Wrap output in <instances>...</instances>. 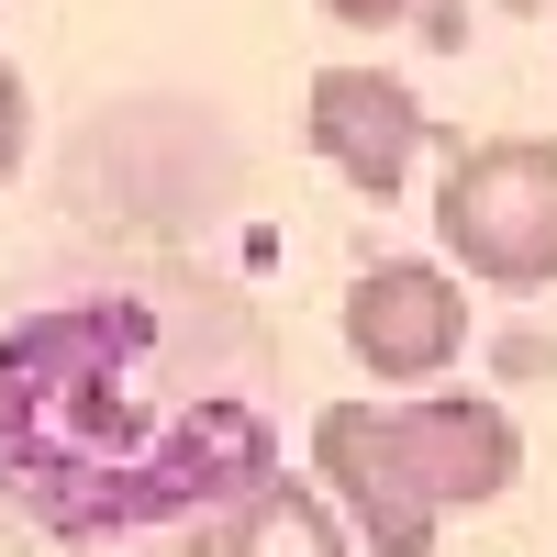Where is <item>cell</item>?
I'll use <instances>...</instances> for the list:
<instances>
[{
    "label": "cell",
    "mask_w": 557,
    "mask_h": 557,
    "mask_svg": "<svg viewBox=\"0 0 557 557\" xmlns=\"http://www.w3.org/2000/svg\"><path fill=\"white\" fill-rule=\"evenodd\" d=\"M23 146H34V101H23V67L0 57V178L23 168Z\"/></svg>",
    "instance_id": "ba28073f"
},
{
    "label": "cell",
    "mask_w": 557,
    "mask_h": 557,
    "mask_svg": "<svg viewBox=\"0 0 557 557\" xmlns=\"http://www.w3.org/2000/svg\"><path fill=\"white\" fill-rule=\"evenodd\" d=\"M435 246L446 268L491 290H546L557 278V146L546 134H480L435 178Z\"/></svg>",
    "instance_id": "6da1fadb"
},
{
    "label": "cell",
    "mask_w": 557,
    "mask_h": 557,
    "mask_svg": "<svg viewBox=\"0 0 557 557\" xmlns=\"http://www.w3.org/2000/svg\"><path fill=\"white\" fill-rule=\"evenodd\" d=\"M301 134H312V157L346 178L357 201H401L412 190V157L435 146V112H424V89H412L401 67H312L301 89Z\"/></svg>",
    "instance_id": "3957f363"
},
{
    "label": "cell",
    "mask_w": 557,
    "mask_h": 557,
    "mask_svg": "<svg viewBox=\"0 0 557 557\" xmlns=\"http://www.w3.org/2000/svg\"><path fill=\"white\" fill-rule=\"evenodd\" d=\"M312 12L346 34H401V23H424V0H312Z\"/></svg>",
    "instance_id": "52a82bcc"
},
{
    "label": "cell",
    "mask_w": 557,
    "mask_h": 557,
    "mask_svg": "<svg viewBox=\"0 0 557 557\" xmlns=\"http://www.w3.org/2000/svg\"><path fill=\"white\" fill-rule=\"evenodd\" d=\"M190 557H201V546H190Z\"/></svg>",
    "instance_id": "30bf717a"
},
{
    "label": "cell",
    "mask_w": 557,
    "mask_h": 557,
    "mask_svg": "<svg viewBox=\"0 0 557 557\" xmlns=\"http://www.w3.org/2000/svg\"><path fill=\"white\" fill-rule=\"evenodd\" d=\"M201 557H357V535L323 502V480H257Z\"/></svg>",
    "instance_id": "8992f818"
},
{
    "label": "cell",
    "mask_w": 557,
    "mask_h": 557,
    "mask_svg": "<svg viewBox=\"0 0 557 557\" xmlns=\"http://www.w3.org/2000/svg\"><path fill=\"white\" fill-rule=\"evenodd\" d=\"M312 480L323 502L346 513L357 546H380V557H435V502L424 480L401 469V446H391V401H323L312 412Z\"/></svg>",
    "instance_id": "277c9868"
},
{
    "label": "cell",
    "mask_w": 557,
    "mask_h": 557,
    "mask_svg": "<svg viewBox=\"0 0 557 557\" xmlns=\"http://www.w3.org/2000/svg\"><path fill=\"white\" fill-rule=\"evenodd\" d=\"M391 446H401V469L424 480L435 513H480V502H502L524 480L513 412L480 401V391H412V401H391Z\"/></svg>",
    "instance_id": "5b68a950"
},
{
    "label": "cell",
    "mask_w": 557,
    "mask_h": 557,
    "mask_svg": "<svg viewBox=\"0 0 557 557\" xmlns=\"http://www.w3.org/2000/svg\"><path fill=\"white\" fill-rule=\"evenodd\" d=\"M491 12H557V0H491Z\"/></svg>",
    "instance_id": "9c48e42d"
},
{
    "label": "cell",
    "mask_w": 557,
    "mask_h": 557,
    "mask_svg": "<svg viewBox=\"0 0 557 557\" xmlns=\"http://www.w3.org/2000/svg\"><path fill=\"white\" fill-rule=\"evenodd\" d=\"M335 323H346V357L380 391H424L469 357V278L435 268V257H380V268L346 278Z\"/></svg>",
    "instance_id": "7a4b0ae2"
}]
</instances>
